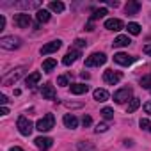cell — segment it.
Returning <instances> with one entry per match:
<instances>
[{
    "mask_svg": "<svg viewBox=\"0 0 151 151\" xmlns=\"http://www.w3.org/2000/svg\"><path fill=\"white\" fill-rule=\"evenodd\" d=\"M62 46V41L60 39H55V41H50V43H46L45 46H41V55H48V53H53V52H57L59 48Z\"/></svg>",
    "mask_w": 151,
    "mask_h": 151,
    "instance_id": "cell-8",
    "label": "cell"
},
{
    "mask_svg": "<svg viewBox=\"0 0 151 151\" xmlns=\"http://www.w3.org/2000/svg\"><path fill=\"white\" fill-rule=\"evenodd\" d=\"M36 20H37V23H46V22H50V11L39 9L37 14H36Z\"/></svg>",
    "mask_w": 151,
    "mask_h": 151,
    "instance_id": "cell-20",
    "label": "cell"
},
{
    "mask_svg": "<svg viewBox=\"0 0 151 151\" xmlns=\"http://www.w3.org/2000/svg\"><path fill=\"white\" fill-rule=\"evenodd\" d=\"M128 45H132V39L128 36H117L114 39V46L116 48H123V46H128Z\"/></svg>",
    "mask_w": 151,
    "mask_h": 151,
    "instance_id": "cell-19",
    "label": "cell"
},
{
    "mask_svg": "<svg viewBox=\"0 0 151 151\" xmlns=\"http://www.w3.org/2000/svg\"><path fill=\"white\" fill-rule=\"evenodd\" d=\"M39 80H41V73H39V71H34V73H30L29 77L25 78V86H27V87H34Z\"/></svg>",
    "mask_w": 151,
    "mask_h": 151,
    "instance_id": "cell-17",
    "label": "cell"
},
{
    "mask_svg": "<svg viewBox=\"0 0 151 151\" xmlns=\"http://www.w3.org/2000/svg\"><path fill=\"white\" fill-rule=\"evenodd\" d=\"M78 57H82V53H80L78 50H69V52L64 55V59H62V64H64V66H69V64H73L75 60H77Z\"/></svg>",
    "mask_w": 151,
    "mask_h": 151,
    "instance_id": "cell-12",
    "label": "cell"
},
{
    "mask_svg": "<svg viewBox=\"0 0 151 151\" xmlns=\"http://www.w3.org/2000/svg\"><path fill=\"white\" fill-rule=\"evenodd\" d=\"M9 151H23V149H22V147H11Z\"/></svg>",
    "mask_w": 151,
    "mask_h": 151,
    "instance_id": "cell-43",
    "label": "cell"
},
{
    "mask_svg": "<svg viewBox=\"0 0 151 151\" xmlns=\"http://www.w3.org/2000/svg\"><path fill=\"white\" fill-rule=\"evenodd\" d=\"M101 116H103L105 119H112V117H114V110H112L110 107H105V109H101Z\"/></svg>",
    "mask_w": 151,
    "mask_h": 151,
    "instance_id": "cell-29",
    "label": "cell"
},
{
    "mask_svg": "<svg viewBox=\"0 0 151 151\" xmlns=\"http://www.w3.org/2000/svg\"><path fill=\"white\" fill-rule=\"evenodd\" d=\"M71 94H84V93H87L89 91V86H86V84H71Z\"/></svg>",
    "mask_w": 151,
    "mask_h": 151,
    "instance_id": "cell-18",
    "label": "cell"
},
{
    "mask_svg": "<svg viewBox=\"0 0 151 151\" xmlns=\"http://www.w3.org/2000/svg\"><path fill=\"white\" fill-rule=\"evenodd\" d=\"M94 100L96 101H107L109 100V93L105 89H96L94 91Z\"/></svg>",
    "mask_w": 151,
    "mask_h": 151,
    "instance_id": "cell-22",
    "label": "cell"
},
{
    "mask_svg": "<svg viewBox=\"0 0 151 151\" xmlns=\"http://www.w3.org/2000/svg\"><path fill=\"white\" fill-rule=\"evenodd\" d=\"M144 110H146V114H151V101L144 103Z\"/></svg>",
    "mask_w": 151,
    "mask_h": 151,
    "instance_id": "cell-36",
    "label": "cell"
},
{
    "mask_svg": "<svg viewBox=\"0 0 151 151\" xmlns=\"http://www.w3.org/2000/svg\"><path fill=\"white\" fill-rule=\"evenodd\" d=\"M130 98H132V87H123V89L114 93V101L116 103H124Z\"/></svg>",
    "mask_w": 151,
    "mask_h": 151,
    "instance_id": "cell-7",
    "label": "cell"
},
{
    "mask_svg": "<svg viewBox=\"0 0 151 151\" xmlns=\"http://www.w3.org/2000/svg\"><path fill=\"white\" fill-rule=\"evenodd\" d=\"M57 84L62 86V87H64V86H69V78L66 77V75H60V77L57 78Z\"/></svg>",
    "mask_w": 151,
    "mask_h": 151,
    "instance_id": "cell-32",
    "label": "cell"
},
{
    "mask_svg": "<svg viewBox=\"0 0 151 151\" xmlns=\"http://www.w3.org/2000/svg\"><path fill=\"white\" fill-rule=\"evenodd\" d=\"M91 123H93L91 116H84V117H82V124H84V126H91Z\"/></svg>",
    "mask_w": 151,
    "mask_h": 151,
    "instance_id": "cell-34",
    "label": "cell"
},
{
    "mask_svg": "<svg viewBox=\"0 0 151 151\" xmlns=\"http://www.w3.org/2000/svg\"><path fill=\"white\" fill-rule=\"evenodd\" d=\"M121 78H123V73H121V71L107 69V71L103 73V80H105V84H109V86H116Z\"/></svg>",
    "mask_w": 151,
    "mask_h": 151,
    "instance_id": "cell-6",
    "label": "cell"
},
{
    "mask_svg": "<svg viewBox=\"0 0 151 151\" xmlns=\"http://www.w3.org/2000/svg\"><path fill=\"white\" fill-rule=\"evenodd\" d=\"M41 94H43V98H45V100H55V96H57V93H55V89H53V86H52V84L43 86Z\"/></svg>",
    "mask_w": 151,
    "mask_h": 151,
    "instance_id": "cell-15",
    "label": "cell"
},
{
    "mask_svg": "<svg viewBox=\"0 0 151 151\" xmlns=\"http://www.w3.org/2000/svg\"><path fill=\"white\" fill-rule=\"evenodd\" d=\"M149 93H151V89H149Z\"/></svg>",
    "mask_w": 151,
    "mask_h": 151,
    "instance_id": "cell-44",
    "label": "cell"
},
{
    "mask_svg": "<svg viewBox=\"0 0 151 151\" xmlns=\"http://www.w3.org/2000/svg\"><path fill=\"white\" fill-rule=\"evenodd\" d=\"M144 53L151 55V45H146V46H144Z\"/></svg>",
    "mask_w": 151,
    "mask_h": 151,
    "instance_id": "cell-40",
    "label": "cell"
},
{
    "mask_svg": "<svg viewBox=\"0 0 151 151\" xmlns=\"http://www.w3.org/2000/svg\"><path fill=\"white\" fill-rule=\"evenodd\" d=\"M14 23H16L20 29H29L30 23H32V20H30L29 14H14Z\"/></svg>",
    "mask_w": 151,
    "mask_h": 151,
    "instance_id": "cell-10",
    "label": "cell"
},
{
    "mask_svg": "<svg viewBox=\"0 0 151 151\" xmlns=\"http://www.w3.org/2000/svg\"><path fill=\"white\" fill-rule=\"evenodd\" d=\"M105 14H107V9H105V7H101V9H96V11L91 14V22H96V20L103 18Z\"/></svg>",
    "mask_w": 151,
    "mask_h": 151,
    "instance_id": "cell-26",
    "label": "cell"
},
{
    "mask_svg": "<svg viewBox=\"0 0 151 151\" xmlns=\"http://www.w3.org/2000/svg\"><path fill=\"white\" fill-rule=\"evenodd\" d=\"M55 66H57V60H55V59H46V60H43V71H45V73H50Z\"/></svg>",
    "mask_w": 151,
    "mask_h": 151,
    "instance_id": "cell-21",
    "label": "cell"
},
{
    "mask_svg": "<svg viewBox=\"0 0 151 151\" xmlns=\"http://www.w3.org/2000/svg\"><path fill=\"white\" fill-rule=\"evenodd\" d=\"M0 46L4 50H16V48L22 46V39L16 37V36H4L0 39Z\"/></svg>",
    "mask_w": 151,
    "mask_h": 151,
    "instance_id": "cell-2",
    "label": "cell"
},
{
    "mask_svg": "<svg viewBox=\"0 0 151 151\" xmlns=\"http://www.w3.org/2000/svg\"><path fill=\"white\" fill-rule=\"evenodd\" d=\"M16 124H18L20 133H22V135H25V137H29V135L32 133V130H34V124H32V123H30V119H27L25 116H20Z\"/></svg>",
    "mask_w": 151,
    "mask_h": 151,
    "instance_id": "cell-5",
    "label": "cell"
},
{
    "mask_svg": "<svg viewBox=\"0 0 151 151\" xmlns=\"http://www.w3.org/2000/svg\"><path fill=\"white\" fill-rule=\"evenodd\" d=\"M80 77H82L84 80H87V78H89V73H87V71H82V73H80Z\"/></svg>",
    "mask_w": 151,
    "mask_h": 151,
    "instance_id": "cell-41",
    "label": "cell"
},
{
    "mask_svg": "<svg viewBox=\"0 0 151 151\" xmlns=\"http://www.w3.org/2000/svg\"><path fill=\"white\" fill-rule=\"evenodd\" d=\"M139 11H140V2H137V0H130L124 6V13L128 16H135V14H139Z\"/></svg>",
    "mask_w": 151,
    "mask_h": 151,
    "instance_id": "cell-11",
    "label": "cell"
},
{
    "mask_svg": "<svg viewBox=\"0 0 151 151\" xmlns=\"http://www.w3.org/2000/svg\"><path fill=\"white\" fill-rule=\"evenodd\" d=\"M0 114H2V116H7V114H9V109H7V107H2V109H0Z\"/></svg>",
    "mask_w": 151,
    "mask_h": 151,
    "instance_id": "cell-39",
    "label": "cell"
},
{
    "mask_svg": "<svg viewBox=\"0 0 151 151\" xmlns=\"http://www.w3.org/2000/svg\"><path fill=\"white\" fill-rule=\"evenodd\" d=\"M86 30H94V27H93V22H89V23L86 25Z\"/></svg>",
    "mask_w": 151,
    "mask_h": 151,
    "instance_id": "cell-42",
    "label": "cell"
},
{
    "mask_svg": "<svg viewBox=\"0 0 151 151\" xmlns=\"http://www.w3.org/2000/svg\"><path fill=\"white\" fill-rule=\"evenodd\" d=\"M75 45L82 48V46H86V45H87V41H84V39H75Z\"/></svg>",
    "mask_w": 151,
    "mask_h": 151,
    "instance_id": "cell-35",
    "label": "cell"
},
{
    "mask_svg": "<svg viewBox=\"0 0 151 151\" xmlns=\"http://www.w3.org/2000/svg\"><path fill=\"white\" fill-rule=\"evenodd\" d=\"M34 144L39 147V149H48V147H52V144H53V140L50 139V137H37L36 140H34Z\"/></svg>",
    "mask_w": 151,
    "mask_h": 151,
    "instance_id": "cell-16",
    "label": "cell"
},
{
    "mask_svg": "<svg viewBox=\"0 0 151 151\" xmlns=\"http://www.w3.org/2000/svg\"><path fill=\"white\" fill-rule=\"evenodd\" d=\"M139 126H140L144 132H151V121H149V119H140Z\"/></svg>",
    "mask_w": 151,
    "mask_h": 151,
    "instance_id": "cell-30",
    "label": "cell"
},
{
    "mask_svg": "<svg viewBox=\"0 0 151 151\" xmlns=\"http://www.w3.org/2000/svg\"><path fill=\"white\" fill-rule=\"evenodd\" d=\"M105 62H107V55L101 53V52H94V53H91V55L86 59V66H87V68L101 66V64H105Z\"/></svg>",
    "mask_w": 151,
    "mask_h": 151,
    "instance_id": "cell-3",
    "label": "cell"
},
{
    "mask_svg": "<svg viewBox=\"0 0 151 151\" xmlns=\"http://www.w3.org/2000/svg\"><path fill=\"white\" fill-rule=\"evenodd\" d=\"M140 86L144 89H151V77H142L140 78Z\"/></svg>",
    "mask_w": 151,
    "mask_h": 151,
    "instance_id": "cell-31",
    "label": "cell"
},
{
    "mask_svg": "<svg viewBox=\"0 0 151 151\" xmlns=\"http://www.w3.org/2000/svg\"><path fill=\"white\" fill-rule=\"evenodd\" d=\"M7 101H9V100H7V96H6V94H0V103H2V105H6Z\"/></svg>",
    "mask_w": 151,
    "mask_h": 151,
    "instance_id": "cell-37",
    "label": "cell"
},
{
    "mask_svg": "<svg viewBox=\"0 0 151 151\" xmlns=\"http://www.w3.org/2000/svg\"><path fill=\"white\" fill-rule=\"evenodd\" d=\"M94 130H96V133H103V132H107V130H109V126H107L105 123H101V124H98Z\"/></svg>",
    "mask_w": 151,
    "mask_h": 151,
    "instance_id": "cell-33",
    "label": "cell"
},
{
    "mask_svg": "<svg viewBox=\"0 0 151 151\" xmlns=\"http://www.w3.org/2000/svg\"><path fill=\"white\" fill-rule=\"evenodd\" d=\"M16 6H18V7H23V9H37V11H39L41 2H18Z\"/></svg>",
    "mask_w": 151,
    "mask_h": 151,
    "instance_id": "cell-24",
    "label": "cell"
},
{
    "mask_svg": "<svg viewBox=\"0 0 151 151\" xmlns=\"http://www.w3.org/2000/svg\"><path fill=\"white\" fill-rule=\"evenodd\" d=\"M124 25H123V22L119 20V18H110V20H107L105 22V29H109V30H114V32H117V30H121Z\"/></svg>",
    "mask_w": 151,
    "mask_h": 151,
    "instance_id": "cell-13",
    "label": "cell"
},
{
    "mask_svg": "<svg viewBox=\"0 0 151 151\" xmlns=\"http://www.w3.org/2000/svg\"><path fill=\"white\" fill-rule=\"evenodd\" d=\"M126 29H128V32H130V34H133V36L140 34V25H139V23H133V22H132V23H128V27H126Z\"/></svg>",
    "mask_w": 151,
    "mask_h": 151,
    "instance_id": "cell-28",
    "label": "cell"
},
{
    "mask_svg": "<svg viewBox=\"0 0 151 151\" xmlns=\"http://www.w3.org/2000/svg\"><path fill=\"white\" fill-rule=\"evenodd\" d=\"M50 11H53V13H62L64 11V4L62 2H50Z\"/></svg>",
    "mask_w": 151,
    "mask_h": 151,
    "instance_id": "cell-27",
    "label": "cell"
},
{
    "mask_svg": "<svg viewBox=\"0 0 151 151\" xmlns=\"http://www.w3.org/2000/svg\"><path fill=\"white\" fill-rule=\"evenodd\" d=\"M53 126H55V117H53V114H46L45 117H41V119L36 123V130H39V132H50Z\"/></svg>",
    "mask_w": 151,
    "mask_h": 151,
    "instance_id": "cell-1",
    "label": "cell"
},
{
    "mask_svg": "<svg viewBox=\"0 0 151 151\" xmlns=\"http://www.w3.org/2000/svg\"><path fill=\"white\" fill-rule=\"evenodd\" d=\"M114 60H116L117 64H121V66H130V64L135 60V57H133V55H128V53L119 52V53H116V55H114Z\"/></svg>",
    "mask_w": 151,
    "mask_h": 151,
    "instance_id": "cell-9",
    "label": "cell"
},
{
    "mask_svg": "<svg viewBox=\"0 0 151 151\" xmlns=\"http://www.w3.org/2000/svg\"><path fill=\"white\" fill-rule=\"evenodd\" d=\"M77 147H78V151H96V146L91 142H78Z\"/></svg>",
    "mask_w": 151,
    "mask_h": 151,
    "instance_id": "cell-25",
    "label": "cell"
},
{
    "mask_svg": "<svg viewBox=\"0 0 151 151\" xmlns=\"http://www.w3.org/2000/svg\"><path fill=\"white\" fill-rule=\"evenodd\" d=\"M25 69H27L25 66H20V68H16V69H14L13 73L6 75V77L2 78V86H13V84H14V82H16V80H18V78L22 77V75L25 73Z\"/></svg>",
    "mask_w": 151,
    "mask_h": 151,
    "instance_id": "cell-4",
    "label": "cell"
},
{
    "mask_svg": "<svg viewBox=\"0 0 151 151\" xmlns=\"http://www.w3.org/2000/svg\"><path fill=\"white\" fill-rule=\"evenodd\" d=\"M4 27H6V18L0 16V30H4Z\"/></svg>",
    "mask_w": 151,
    "mask_h": 151,
    "instance_id": "cell-38",
    "label": "cell"
},
{
    "mask_svg": "<svg viewBox=\"0 0 151 151\" xmlns=\"http://www.w3.org/2000/svg\"><path fill=\"white\" fill-rule=\"evenodd\" d=\"M62 123H64L66 128H71V130H75V128L78 126V119L75 117L73 114H66V116L62 117Z\"/></svg>",
    "mask_w": 151,
    "mask_h": 151,
    "instance_id": "cell-14",
    "label": "cell"
},
{
    "mask_svg": "<svg viewBox=\"0 0 151 151\" xmlns=\"http://www.w3.org/2000/svg\"><path fill=\"white\" fill-rule=\"evenodd\" d=\"M139 107H140V100H139V98H132L130 103H128V107H126V112L132 114V112H135Z\"/></svg>",
    "mask_w": 151,
    "mask_h": 151,
    "instance_id": "cell-23",
    "label": "cell"
}]
</instances>
